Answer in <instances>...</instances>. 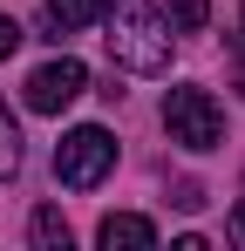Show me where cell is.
<instances>
[{
	"instance_id": "cell-1",
	"label": "cell",
	"mask_w": 245,
	"mask_h": 251,
	"mask_svg": "<svg viewBox=\"0 0 245 251\" xmlns=\"http://www.w3.org/2000/svg\"><path fill=\"white\" fill-rule=\"evenodd\" d=\"M102 41H109V54H116V68H129V75H163L170 68V21H163L150 0H109L102 7Z\"/></svg>"
},
{
	"instance_id": "cell-2",
	"label": "cell",
	"mask_w": 245,
	"mask_h": 251,
	"mask_svg": "<svg viewBox=\"0 0 245 251\" xmlns=\"http://www.w3.org/2000/svg\"><path fill=\"white\" fill-rule=\"evenodd\" d=\"M109 170H116V136H109V129L82 123V129H68V136L55 143V176H61L68 190H95Z\"/></svg>"
},
{
	"instance_id": "cell-3",
	"label": "cell",
	"mask_w": 245,
	"mask_h": 251,
	"mask_svg": "<svg viewBox=\"0 0 245 251\" xmlns=\"http://www.w3.org/2000/svg\"><path fill=\"white\" fill-rule=\"evenodd\" d=\"M163 129H170V143H184V150H218L225 143V109L204 95V88H170L163 95Z\"/></svg>"
},
{
	"instance_id": "cell-4",
	"label": "cell",
	"mask_w": 245,
	"mask_h": 251,
	"mask_svg": "<svg viewBox=\"0 0 245 251\" xmlns=\"http://www.w3.org/2000/svg\"><path fill=\"white\" fill-rule=\"evenodd\" d=\"M82 88H89V68L75 54H55V61H41L28 75V109L34 116H61L68 102H82Z\"/></svg>"
},
{
	"instance_id": "cell-5",
	"label": "cell",
	"mask_w": 245,
	"mask_h": 251,
	"mask_svg": "<svg viewBox=\"0 0 245 251\" xmlns=\"http://www.w3.org/2000/svg\"><path fill=\"white\" fill-rule=\"evenodd\" d=\"M95 238H102L109 251H143V245H157V224H150V217H136V210H109Z\"/></svg>"
},
{
	"instance_id": "cell-6",
	"label": "cell",
	"mask_w": 245,
	"mask_h": 251,
	"mask_svg": "<svg viewBox=\"0 0 245 251\" xmlns=\"http://www.w3.org/2000/svg\"><path fill=\"white\" fill-rule=\"evenodd\" d=\"M102 7H109V0H48V27H55V34L89 27V21H102Z\"/></svg>"
},
{
	"instance_id": "cell-7",
	"label": "cell",
	"mask_w": 245,
	"mask_h": 251,
	"mask_svg": "<svg viewBox=\"0 0 245 251\" xmlns=\"http://www.w3.org/2000/svg\"><path fill=\"white\" fill-rule=\"evenodd\" d=\"M28 238H34V251H68V217H61L55 204H41L34 224H28Z\"/></svg>"
},
{
	"instance_id": "cell-8",
	"label": "cell",
	"mask_w": 245,
	"mask_h": 251,
	"mask_svg": "<svg viewBox=\"0 0 245 251\" xmlns=\"http://www.w3.org/2000/svg\"><path fill=\"white\" fill-rule=\"evenodd\" d=\"M163 14H170L177 34H198L204 21H211V0H163Z\"/></svg>"
},
{
	"instance_id": "cell-9",
	"label": "cell",
	"mask_w": 245,
	"mask_h": 251,
	"mask_svg": "<svg viewBox=\"0 0 245 251\" xmlns=\"http://www.w3.org/2000/svg\"><path fill=\"white\" fill-rule=\"evenodd\" d=\"M21 170V123L7 116V102H0V183Z\"/></svg>"
},
{
	"instance_id": "cell-10",
	"label": "cell",
	"mask_w": 245,
	"mask_h": 251,
	"mask_svg": "<svg viewBox=\"0 0 245 251\" xmlns=\"http://www.w3.org/2000/svg\"><path fill=\"white\" fill-rule=\"evenodd\" d=\"M14 48H21V21H14V14H0V61H7Z\"/></svg>"
},
{
	"instance_id": "cell-11",
	"label": "cell",
	"mask_w": 245,
	"mask_h": 251,
	"mask_svg": "<svg viewBox=\"0 0 245 251\" xmlns=\"http://www.w3.org/2000/svg\"><path fill=\"white\" fill-rule=\"evenodd\" d=\"M232 238L245 245V197H239V210H232Z\"/></svg>"
},
{
	"instance_id": "cell-12",
	"label": "cell",
	"mask_w": 245,
	"mask_h": 251,
	"mask_svg": "<svg viewBox=\"0 0 245 251\" xmlns=\"http://www.w3.org/2000/svg\"><path fill=\"white\" fill-rule=\"evenodd\" d=\"M239 88H245V61H239Z\"/></svg>"
}]
</instances>
